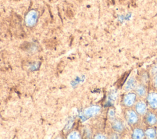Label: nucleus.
<instances>
[{
	"label": "nucleus",
	"instance_id": "14",
	"mask_svg": "<svg viewBox=\"0 0 157 139\" xmlns=\"http://www.w3.org/2000/svg\"><path fill=\"white\" fill-rule=\"evenodd\" d=\"M153 85H154V87L156 89H157V74L155 75L153 79Z\"/></svg>",
	"mask_w": 157,
	"mask_h": 139
},
{
	"label": "nucleus",
	"instance_id": "1",
	"mask_svg": "<svg viewBox=\"0 0 157 139\" xmlns=\"http://www.w3.org/2000/svg\"><path fill=\"white\" fill-rule=\"evenodd\" d=\"M124 118L129 126H135L139 121V115L132 107L125 108L123 112Z\"/></svg>",
	"mask_w": 157,
	"mask_h": 139
},
{
	"label": "nucleus",
	"instance_id": "12",
	"mask_svg": "<svg viewBox=\"0 0 157 139\" xmlns=\"http://www.w3.org/2000/svg\"><path fill=\"white\" fill-rule=\"evenodd\" d=\"M145 138L149 139H154L157 137L156 131L152 127H149V128L145 131Z\"/></svg>",
	"mask_w": 157,
	"mask_h": 139
},
{
	"label": "nucleus",
	"instance_id": "5",
	"mask_svg": "<svg viewBox=\"0 0 157 139\" xmlns=\"http://www.w3.org/2000/svg\"><path fill=\"white\" fill-rule=\"evenodd\" d=\"M146 97L148 106L153 110H157V91H149Z\"/></svg>",
	"mask_w": 157,
	"mask_h": 139
},
{
	"label": "nucleus",
	"instance_id": "13",
	"mask_svg": "<svg viewBox=\"0 0 157 139\" xmlns=\"http://www.w3.org/2000/svg\"><path fill=\"white\" fill-rule=\"evenodd\" d=\"M115 110L114 109L112 108L109 110V118L112 120H114L115 118Z\"/></svg>",
	"mask_w": 157,
	"mask_h": 139
},
{
	"label": "nucleus",
	"instance_id": "4",
	"mask_svg": "<svg viewBox=\"0 0 157 139\" xmlns=\"http://www.w3.org/2000/svg\"><path fill=\"white\" fill-rule=\"evenodd\" d=\"M144 122L148 127H153L157 124V114L153 111H147L144 115Z\"/></svg>",
	"mask_w": 157,
	"mask_h": 139
},
{
	"label": "nucleus",
	"instance_id": "6",
	"mask_svg": "<svg viewBox=\"0 0 157 139\" xmlns=\"http://www.w3.org/2000/svg\"><path fill=\"white\" fill-rule=\"evenodd\" d=\"M148 107L147 102L140 100L136 102L135 105V110L139 116H144L148 111Z\"/></svg>",
	"mask_w": 157,
	"mask_h": 139
},
{
	"label": "nucleus",
	"instance_id": "9",
	"mask_svg": "<svg viewBox=\"0 0 157 139\" xmlns=\"http://www.w3.org/2000/svg\"><path fill=\"white\" fill-rule=\"evenodd\" d=\"M147 85L142 84V83H139L137 87H136L135 90H134L138 97L139 98H144L146 97L148 93V90L147 88Z\"/></svg>",
	"mask_w": 157,
	"mask_h": 139
},
{
	"label": "nucleus",
	"instance_id": "7",
	"mask_svg": "<svg viewBox=\"0 0 157 139\" xmlns=\"http://www.w3.org/2000/svg\"><path fill=\"white\" fill-rule=\"evenodd\" d=\"M138 85V80L135 77H130L126 82L124 86V90L127 91H132L135 90L136 87Z\"/></svg>",
	"mask_w": 157,
	"mask_h": 139
},
{
	"label": "nucleus",
	"instance_id": "3",
	"mask_svg": "<svg viewBox=\"0 0 157 139\" xmlns=\"http://www.w3.org/2000/svg\"><path fill=\"white\" fill-rule=\"evenodd\" d=\"M138 96L135 92L129 91L125 94L122 98V105L125 108H130L134 106L137 102Z\"/></svg>",
	"mask_w": 157,
	"mask_h": 139
},
{
	"label": "nucleus",
	"instance_id": "11",
	"mask_svg": "<svg viewBox=\"0 0 157 139\" xmlns=\"http://www.w3.org/2000/svg\"><path fill=\"white\" fill-rule=\"evenodd\" d=\"M139 81L144 85H147L149 82V76L146 71H142L139 75Z\"/></svg>",
	"mask_w": 157,
	"mask_h": 139
},
{
	"label": "nucleus",
	"instance_id": "2",
	"mask_svg": "<svg viewBox=\"0 0 157 139\" xmlns=\"http://www.w3.org/2000/svg\"><path fill=\"white\" fill-rule=\"evenodd\" d=\"M39 12L36 9L30 10L25 17V25L28 28H33L36 25L39 19Z\"/></svg>",
	"mask_w": 157,
	"mask_h": 139
},
{
	"label": "nucleus",
	"instance_id": "10",
	"mask_svg": "<svg viewBox=\"0 0 157 139\" xmlns=\"http://www.w3.org/2000/svg\"><path fill=\"white\" fill-rule=\"evenodd\" d=\"M132 138L133 139H143L145 138V131L139 127H135L132 131Z\"/></svg>",
	"mask_w": 157,
	"mask_h": 139
},
{
	"label": "nucleus",
	"instance_id": "8",
	"mask_svg": "<svg viewBox=\"0 0 157 139\" xmlns=\"http://www.w3.org/2000/svg\"><path fill=\"white\" fill-rule=\"evenodd\" d=\"M112 128L114 131L121 134L125 131V127L124 126L123 121L119 118H114L111 123Z\"/></svg>",
	"mask_w": 157,
	"mask_h": 139
}]
</instances>
